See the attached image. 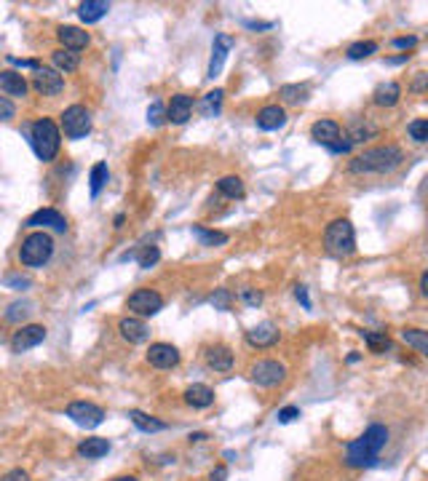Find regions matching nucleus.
<instances>
[{"label":"nucleus","instance_id":"obj_39","mask_svg":"<svg viewBox=\"0 0 428 481\" xmlns=\"http://www.w3.org/2000/svg\"><path fill=\"white\" fill-rule=\"evenodd\" d=\"M407 134H409L415 142H428V118L412 120V123L407 126Z\"/></svg>","mask_w":428,"mask_h":481},{"label":"nucleus","instance_id":"obj_3","mask_svg":"<svg viewBox=\"0 0 428 481\" xmlns=\"http://www.w3.org/2000/svg\"><path fill=\"white\" fill-rule=\"evenodd\" d=\"M30 144H33L35 155H38L43 164L54 161L56 153H59V144H62V134H59L54 120H48V118L35 120L33 126H30Z\"/></svg>","mask_w":428,"mask_h":481},{"label":"nucleus","instance_id":"obj_14","mask_svg":"<svg viewBox=\"0 0 428 481\" xmlns=\"http://www.w3.org/2000/svg\"><path fill=\"white\" fill-rule=\"evenodd\" d=\"M278 337H281V332H278V327L271 324V321H263V324H257V327H252L246 332V342H249L252 348H273L276 342H278Z\"/></svg>","mask_w":428,"mask_h":481},{"label":"nucleus","instance_id":"obj_21","mask_svg":"<svg viewBox=\"0 0 428 481\" xmlns=\"http://www.w3.org/2000/svg\"><path fill=\"white\" fill-rule=\"evenodd\" d=\"M185 404L193 406V409H207V406L214 404V391L209 388V385H190L185 391Z\"/></svg>","mask_w":428,"mask_h":481},{"label":"nucleus","instance_id":"obj_28","mask_svg":"<svg viewBox=\"0 0 428 481\" xmlns=\"http://www.w3.org/2000/svg\"><path fill=\"white\" fill-rule=\"evenodd\" d=\"M222 97H225V91H222V88H214V91L204 94L201 105H198L201 115H204V118H214V115L220 112V107H222Z\"/></svg>","mask_w":428,"mask_h":481},{"label":"nucleus","instance_id":"obj_52","mask_svg":"<svg viewBox=\"0 0 428 481\" xmlns=\"http://www.w3.org/2000/svg\"><path fill=\"white\" fill-rule=\"evenodd\" d=\"M228 479V468L225 465H217V468L209 473V481H225Z\"/></svg>","mask_w":428,"mask_h":481},{"label":"nucleus","instance_id":"obj_18","mask_svg":"<svg viewBox=\"0 0 428 481\" xmlns=\"http://www.w3.org/2000/svg\"><path fill=\"white\" fill-rule=\"evenodd\" d=\"M286 123V110L278 107V105H265L260 112H257V129L260 132H278L284 129Z\"/></svg>","mask_w":428,"mask_h":481},{"label":"nucleus","instance_id":"obj_22","mask_svg":"<svg viewBox=\"0 0 428 481\" xmlns=\"http://www.w3.org/2000/svg\"><path fill=\"white\" fill-rule=\"evenodd\" d=\"M399 99H402V86H399L396 80H385V83H380L372 94V102L377 107H394Z\"/></svg>","mask_w":428,"mask_h":481},{"label":"nucleus","instance_id":"obj_49","mask_svg":"<svg viewBox=\"0 0 428 481\" xmlns=\"http://www.w3.org/2000/svg\"><path fill=\"white\" fill-rule=\"evenodd\" d=\"M295 297H297V300H300V305L306 307V310H310V297H308V286L297 284V286H295Z\"/></svg>","mask_w":428,"mask_h":481},{"label":"nucleus","instance_id":"obj_32","mask_svg":"<svg viewBox=\"0 0 428 481\" xmlns=\"http://www.w3.org/2000/svg\"><path fill=\"white\" fill-rule=\"evenodd\" d=\"M33 302L30 300H16V302H11L9 305V310H6V324H19V321H24V318L33 313Z\"/></svg>","mask_w":428,"mask_h":481},{"label":"nucleus","instance_id":"obj_6","mask_svg":"<svg viewBox=\"0 0 428 481\" xmlns=\"http://www.w3.org/2000/svg\"><path fill=\"white\" fill-rule=\"evenodd\" d=\"M62 129H65L67 139H83L91 132V115L83 105H70L62 112Z\"/></svg>","mask_w":428,"mask_h":481},{"label":"nucleus","instance_id":"obj_37","mask_svg":"<svg viewBox=\"0 0 428 481\" xmlns=\"http://www.w3.org/2000/svg\"><path fill=\"white\" fill-rule=\"evenodd\" d=\"M377 51V43L375 41H359V43L348 46V59H367Z\"/></svg>","mask_w":428,"mask_h":481},{"label":"nucleus","instance_id":"obj_54","mask_svg":"<svg viewBox=\"0 0 428 481\" xmlns=\"http://www.w3.org/2000/svg\"><path fill=\"white\" fill-rule=\"evenodd\" d=\"M351 144H353L351 139H345V142H343V139H340V142L332 144L330 150H332V153H348V150H351Z\"/></svg>","mask_w":428,"mask_h":481},{"label":"nucleus","instance_id":"obj_47","mask_svg":"<svg viewBox=\"0 0 428 481\" xmlns=\"http://www.w3.org/2000/svg\"><path fill=\"white\" fill-rule=\"evenodd\" d=\"M9 65L22 67V70H41V65L33 62V59H16V56H9Z\"/></svg>","mask_w":428,"mask_h":481},{"label":"nucleus","instance_id":"obj_2","mask_svg":"<svg viewBox=\"0 0 428 481\" xmlns=\"http://www.w3.org/2000/svg\"><path fill=\"white\" fill-rule=\"evenodd\" d=\"M402 161H404L402 147L383 144V147H372V150H364L362 155H356L348 169L353 174H388V171L399 169Z\"/></svg>","mask_w":428,"mask_h":481},{"label":"nucleus","instance_id":"obj_4","mask_svg":"<svg viewBox=\"0 0 428 481\" xmlns=\"http://www.w3.org/2000/svg\"><path fill=\"white\" fill-rule=\"evenodd\" d=\"M324 246L335 257H351L356 252V233L348 219H335L324 230Z\"/></svg>","mask_w":428,"mask_h":481},{"label":"nucleus","instance_id":"obj_57","mask_svg":"<svg viewBox=\"0 0 428 481\" xmlns=\"http://www.w3.org/2000/svg\"><path fill=\"white\" fill-rule=\"evenodd\" d=\"M113 481H137L134 476H118V479H113Z\"/></svg>","mask_w":428,"mask_h":481},{"label":"nucleus","instance_id":"obj_44","mask_svg":"<svg viewBox=\"0 0 428 481\" xmlns=\"http://www.w3.org/2000/svg\"><path fill=\"white\" fill-rule=\"evenodd\" d=\"M278 423H281V426H286V423H292V420H295V417H300V409H297V406H284V409H278Z\"/></svg>","mask_w":428,"mask_h":481},{"label":"nucleus","instance_id":"obj_23","mask_svg":"<svg viewBox=\"0 0 428 481\" xmlns=\"http://www.w3.org/2000/svg\"><path fill=\"white\" fill-rule=\"evenodd\" d=\"M207 364L214 372H231L233 369V353L225 345H212L207 348Z\"/></svg>","mask_w":428,"mask_h":481},{"label":"nucleus","instance_id":"obj_17","mask_svg":"<svg viewBox=\"0 0 428 481\" xmlns=\"http://www.w3.org/2000/svg\"><path fill=\"white\" fill-rule=\"evenodd\" d=\"M310 139L316 144H324V147H332L335 142H340V123L335 120H316L310 126Z\"/></svg>","mask_w":428,"mask_h":481},{"label":"nucleus","instance_id":"obj_31","mask_svg":"<svg viewBox=\"0 0 428 481\" xmlns=\"http://www.w3.org/2000/svg\"><path fill=\"white\" fill-rule=\"evenodd\" d=\"M54 67L56 70H62V73H75L78 67H80V56L75 54V51H67V48H59V51H54Z\"/></svg>","mask_w":428,"mask_h":481},{"label":"nucleus","instance_id":"obj_19","mask_svg":"<svg viewBox=\"0 0 428 481\" xmlns=\"http://www.w3.org/2000/svg\"><path fill=\"white\" fill-rule=\"evenodd\" d=\"M118 332H121V337L126 342H132V345H140V342H147L150 339V329L145 324L142 318H121V324H118Z\"/></svg>","mask_w":428,"mask_h":481},{"label":"nucleus","instance_id":"obj_40","mask_svg":"<svg viewBox=\"0 0 428 481\" xmlns=\"http://www.w3.org/2000/svg\"><path fill=\"white\" fill-rule=\"evenodd\" d=\"M137 260H140V268L147 270V268H153V265L161 260V252H158V246H145L142 254H140Z\"/></svg>","mask_w":428,"mask_h":481},{"label":"nucleus","instance_id":"obj_38","mask_svg":"<svg viewBox=\"0 0 428 481\" xmlns=\"http://www.w3.org/2000/svg\"><path fill=\"white\" fill-rule=\"evenodd\" d=\"M166 120H169V107H164V102L155 99L153 105L147 107V123H150V126H161Z\"/></svg>","mask_w":428,"mask_h":481},{"label":"nucleus","instance_id":"obj_46","mask_svg":"<svg viewBox=\"0 0 428 481\" xmlns=\"http://www.w3.org/2000/svg\"><path fill=\"white\" fill-rule=\"evenodd\" d=\"M6 286L27 289V286H30V278H27V275H19V273H11V275H6Z\"/></svg>","mask_w":428,"mask_h":481},{"label":"nucleus","instance_id":"obj_1","mask_svg":"<svg viewBox=\"0 0 428 481\" xmlns=\"http://www.w3.org/2000/svg\"><path fill=\"white\" fill-rule=\"evenodd\" d=\"M385 444H388V428L375 423L345 447V462L351 468H372V465H377V458Z\"/></svg>","mask_w":428,"mask_h":481},{"label":"nucleus","instance_id":"obj_41","mask_svg":"<svg viewBox=\"0 0 428 481\" xmlns=\"http://www.w3.org/2000/svg\"><path fill=\"white\" fill-rule=\"evenodd\" d=\"M231 302H233V295L228 289H217V292L212 295V305H214V310H231Z\"/></svg>","mask_w":428,"mask_h":481},{"label":"nucleus","instance_id":"obj_8","mask_svg":"<svg viewBox=\"0 0 428 481\" xmlns=\"http://www.w3.org/2000/svg\"><path fill=\"white\" fill-rule=\"evenodd\" d=\"M126 307L132 310V313H137V316H155L161 307H164V297L158 295L155 289H137L134 295H129V300H126Z\"/></svg>","mask_w":428,"mask_h":481},{"label":"nucleus","instance_id":"obj_25","mask_svg":"<svg viewBox=\"0 0 428 481\" xmlns=\"http://www.w3.org/2000/svg\"><path fill=\"white\" fill-rule=\"evenodd\" d=\"M0 88L6 97H24L27 94V80L14 70H3L0 73Z\"/></svg>","mask_w":428,"mask_h":481},{"label":"nucleus","instance_id":"obj_15","mask_svg":"<svg viewBox=\"0 0 428 481\" xmlns=\"http://www.w3.org/2000/svg\"><path fill=\"white\" fill-rule=\"evenodd\" d=\"M24 228H51L56 233H65L67 230V219L56 211V208H38L35 214L27 217Z\"/></svg>","mask_w":428,"mask_h":481},{"label":"nucleus","instance_id":"obj_26","mask_svg":"<svg viewBox=\"0 0 428 481\" xmlns=\"http://www.w3.org/2000/svg\"><path fill=\"white\" fill-rule=\"evenodd\" d=\"M110 452V441L102 436H94V438H86V441H80L78 444V455L86 460H99L105 458Z\"/></svg>","mask_w":428,"mask_h":481},{"label":"nucleus","instance_id":"obj_13","mask_svg":"<svg viewBox=\"0 0 428 481\" xmlns=\"http://www.w3.org/2000/svg\"><path fill=\"white\" fill-rule=\"evenodd\" d=\"M147 361L153 364L155 369H174L179 364V350L169 342H155L147 348Z\"/></svg>","mask_w":428,"mask_h":481},{"label":"nucleus","instance_id":"obj_27","mask_svg":"<svg viewBox=\"0 0 428 481\" xmlns=\"http://www.w3.org/2000/svg\"><path fill=\"white\" fill-rule=\"evenodd\" d=\"M129 420H132L134 426L140 428L142 433H158V430H166L164 420H155V417L145 415V412H140V409H129Z\"/></svg>","mask_w":428,"mask_h":481},{"label":"nucleus","instance_id":"obj_42","mask_svg":"<svg viewBox=\"0 0 428 481\" xmlns=\"http://www.w3.org/2000/svg\"><path fill=\"white\" fill-rule=\"evenodd\" d=\"M377 134V129L375 126H362V123H353L351 126V142H364L367 137H375Z\"/></svg>","mask_w":428,"mask_h":481},{"label":"nucleus","instance_id":"obj_29","mask_svg":"<svg viewBox=\"0 0 428 481\" xmlns=\"http://www.w3.org/2000/svg\"><path fill=\"white\" fill-rule=\"evenodd\" d=\"M402 339L409 348H415L417 353H423L428 359V332H423V329H402Z\"/></svg>","mask_w":428,"mask_h":481},{"label":"nucleus","instance_id":"obj_9","mask_svg":"<svg viewBox=\"0 0 428 481\" xmlns=\"http://www.w3.org/2000/svg\"><path fill=\"white\" fill-rule=\"evenodd\" d=\"M286 377V369L284 364H278V361H257L252 369H249V380L254 385H260V388H273V385L284 383Z\"/></svg>","mask_w":428,"mask_h":481},{"label":"nucleus","instance_id":"obj_55","mask_svg":"<svg viewBox=\"0 0 428 481\" xmlns=\"http://www.w3.org/2000/svg\"><path fill=\"white\" fill-rule=\"evenodd\" d=\"M420 295L428 297V270L423 275H420Z\"/></svg>","mask_w":428,"mask_h":481},{"label":"nucleus","instance_id":"obj_16","mask_svg":"<svg viewBox=\"0 0 428 481\" xmlns=\"http://www.w3.org/2000/svg\"><path fill=\"white\" fill-rule=\"evenodd\" d=\"M56 38H59V43H62V48H67V51H83L88 43H91V35L83 33L80 27H73V24H62L59 30H56Z\"/></svg>","mask_w":428,"mask_h":481},{"label":"nucleus","instance_id":"obj_11","mask_svg":"<svg viewBox=\"0 0 428 481\" xmlns=\"http://www.w3.org/2000/svg\"><path fill=\"white\" fill-rule=\"evenodd\" d=\"M33 86L35 91L43 94V97H56V94L65 88V78L59 75L56 70H51V67H41V70H35Z\"/></svg>","mask_w":428,"mask_h":481},{"label":"nucleus","instance_id":"obj_50","mask_svg":"<svg viewBox=\"0 0 428 481\" xmlns=\"http://www.w3.org/2000/svg\"><path fill=\"white\" fill-rule=\"evenodd\" d=\"M0 115H3V120H11L14 118V105L9 97H0Z\"/></svg>","mask_w":428,"mask_h":481},{"label":"nucleus","instance_id":"obj_20","mask_svg":"<svg viewBox=\"0 0 428 481\" xmlns=\"http://www.w3.org/2000/svg\"><path fill=\"white\" fill-rule=\"evenodd\" d=\"M193 115V97H187V94H174L172 102H169V120L177 123V126H182L187 123Z\"/></svg>","mask_w":428,"mask_h":481},{"label":"nucleus","instance_id":"obj_33","mask_svg":"<svg viewBox=\"0 0 428 481\" xmlns=\"http://www.w3.org/2000/svg\"><path fill=\"white\" fill-rule=\"evenodd\" d=\"M108 179H110V171H108V164H94V169H91V174H88V182H91V196L97 198L99 190L108 185Z\"/></svg>","mask_w":428,"mask_h":481},{"label":"nucleus","instance_id":"obj_51","mask_svg":"<svg viewBox=\"0 0 428 481\" xmlns=\"http://www.w3.org/2000/svg\"><path fill=\"white\" fill-rule=\"evenodd\" d=\"M417 38L415 35H407V38H394V48H415Z\"/></svg>","mask_w":428,"mask_h":481},{"label":"nucleus","instance_id":"obj_43","mask_svg":"<svg viewBox=\"0 0 428 481\" xmlns=\"http://www.w3.org/2000/svg\"><path fill=\"white\" fill-rule=\"evenodd\" d=\"M409 91H415V94L428 91V73H417V75L412 78V83H409Z\"/></svg>","mask_w":428,"mask_h":481},{"label":"nucleus","instance_id":"obj_53","mask_svg":"<svg viewBox=\"0 0 428 481\" xmlns=\"http://www.w3.org/2000/svg\"><path fill=\"white\" fill-rule=\"evenodd\" d=\"M244 27H249V30H271V27H273V22H252V19H246V22H244Z\"/></svg>","mask_w":428,"mask_h":481},{"label":"nucleus","instance_id":"obj_35","mask_svg":"<svg viewBox=\"0 0 428 481\" xmlns=\"http://www.w3.org/2000/svg\"><path fill=\"white\" fill-rule=\"evenodd\" d=\"M278 97L284 99L286 105H300L308 99V86H300V83H289V86H281Z\"/></svg>","mask_w":428,"mask_h":481},{"label":"nucleus","instance_id":"obj_12","mask_svg":"<svg viewBox=\"0 0 428 481\" xmlns=\"http://www.w3.org/2000/svg\"><path fill=\"white\" fill-rule=\"evenodd\" d=\"M233 48V38L231 35L220 33L217 38H214V43H212V59H209V70H207V78H214L222 73V67H225V59H228V54H231Z\"/></svg>","mask_w":428,"mask_h":481},{"label":"nucleus","instance_id":"obj_5","mask_svg":"<svg viewBox=\"0 0 428 481\" xmlns=\"http://www.w3.org/2000/svg\"><path fill=\"white\" fill-rule=\"evenodd\" d=\"M54 254V240L48 233H30L22 240V249H19V260L24 268H43Z\"/></svg>","mask_w":428,"mask_h":481},{"label":"nucleus","instance_id":"obj_7","mask_svg":"<svg viewBox=\"0 0 428 481\" xmlns=\"http://www.w3.org/2000/svg\"><path fill=\"white\" fill-rule=\"evenodd\" d=\"M75 426L86 428V430H91V428H97L105 423V409L97 404H91V401H73V404L67 406L65 412Z\"/></svg>","mask_w":428,"mask_h":481},{"label":"nucleus","instance_id":"obj_48","mask_svg":"<svg viewBox=\"0 0 428 481\" xmlns=\"http://www.w3.org/2000/svg\"><path fill=\"white\" fill-rule=\"evenodd\" d=\"M0 481H30V473L22 470V468H14V470H9V473H6Z\"/></svg>","mask_w":428,"mask_h":481},{"label":"nucleus","instance_id":"obj_24","mask_svg":"<svg viewBox=\"0 0 428 481\" xmlns=\"http://www.w3.org/2000/svg\"><path fill=\"white\" fill-rule=\"evenodd\" d=\"M110 11V3H105V0H86V3H80L78 6V16H80V22L86 24H94L99 19H105Z\"/></svg>","mask_w":428,"mask_h":481},{"label":"nucleus","instance_id":"obj_36","mask_svg":"<svg viewBox=\"0 0 428 481\" xmlns=\"http://www.w3.org/2000/svg\"><path fill=\"white\" fill-rule=\"evenodd\" d=\"M362 337L367 339V345H370L372 353H385V350L391 348V337L385 332H362Z\"/></svg>","mask_w":428,"mask_h":481},{"label":"nucleus","instance_id":"obj_10","mask_svg":"<svg viewBox=\"0 0 428 481\" xmlns=\"http://www.w3.org/2000/svg\"><path fill=\"white\" fill-rule=\"evenodd\" d=\"M43 339H46V327H41V324H27V327H22L19 332H14L11 350L14 353H24V350H30V348H38Z\"/></svg>","mask_w":428,"mask_h":481},{"label":"nucleus","instance_id":"obj_56","mask_svg":"<svg viewBox=\"0 0 428 481\" xmlns=\"http://www.w3.org/2000/svg\"><path fill=\"white\" fill-rule=\"evenodd\" d=\"M193 441H207V433H190V444Z\"/></svg>","mask_w":428,"mask_h":481},{"label":"nucleus","instance_id":"obj_45","mask_svg":"<svg viewBox=\"0 0 428 481\" xmlns=\"http://www.w3.org/2000/svg\"><path fill=\"white\" fill-rule=\"evenodd\" d=\"M241 300L246 302V305L257 307L260 302H263V295H260L257 289H241Z\"/></svg>","mask_w":428,"mask_h":481},{"label":"nucleus","instance_id":"obj_30","mask_svg":"<svg viewBox=\"0 0 428 481\" xmlns=\"http://www.w3.org/2000/svg\"><path fill=\"white\" fill-rule=\"evenodd\" d=\"M193 236L201 240V246H222L228 243V236L220 233V230H209L204 225H193Z\"/></svg>","mask_w":428,"mask_h":481},{"label":"nucleus","instance_id":"obj_34","mask_svg":"<svg viewBox=\"0 0 428 481\" xmlns=\"http://www.w3.org/2000/svg\"><path fill=\"white\" fill-rule=\"evenodd\" d=\"M217 190H220L225 198H233V201L244 198V182L239 176H222L220 182H217Z\"/></svg>","mask_w":428,"mask_h":481}]
</instances>
